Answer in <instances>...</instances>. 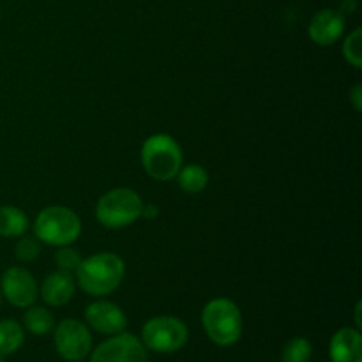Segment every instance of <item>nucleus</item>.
Returning <instances> with one entry per match:
<instances>
[{
	"label": "nucleus",
	"instance_id": "nucleus-21",
	"mask_svg": "<svg viewBox=\"0 0 362 362\" xmlns=\"http://www.w3.org/2000/svg\"><path fill=\"white\" fill-rule=\"evenodd\" d=\"M39 253H41V247H39L37 240L30 239V237L20 239L14 247V255L20 262H34L39 257Z\"/></svg>",
	"mask_w": 362,
	"mask_h": 362
},
{
	"label": "nucleus",
	"instance_id": "nucleus-23",
	"mask_svg": "<svg viewBox=\"0 0 362 362\" xmlns=\"http://www.w3.org/2000/svg\"><path fill=\"white\" fill-rule=\"evenodd\" d=\"M159 216V209L156 205H144V211H141V218L145 219H156Z\"/></svg>",
	"mask_w": 362,
	"mask_h": 362
},
{
	"label": "nucleus",
	"instance_id": "nucleus-17",
	"mask_svg": "<svg viewBox=\"0 0 362 362\" xmlns=\"http://www.w3.org/2000/svg\"><path fill=\"white\" fill-rule=\"evenodd\" d=\"M25 332L18 322L2 320L0 322V356H11L23 345Z\"/></svg>",
	"mask_w": 362,
	"mask_h": 362
},
{
	"label": "nucleus",
	"instance_id": "nucleus-19",
	"mask_svg": "<svg viewBox=\"0 0 362 362\" xmlns=\"http://www.w3.org/2000/svg\"><path fill=\"white\" fill-rule=\"evenodd\" d=\"M343 57L346 62L356 69L362 67V30L356 28L346 35L345 42H343Z\"/></svg>",
	"mask_w": 362,
	"mask_h": 362
},
{
	"label": "nucleus",
	"instance_id": "nucleus-8",
	"mask_svg": "<svg viewBox=\"0 0 362 362\" xmlns=\"http://www.w3.org/2000/svg\"><path fill=\"white\" fill-rule=\"evenodd\" d=\"M90 362H148V357L147 349L136 336L119 332L94 350Z\"/></svg>",
	"mask_w": 362,
	"mask_h": 362
},
{
	"label": "nucleus",
	"instance_id": "nucleus-4",
	"mask_svg": "<svg viewBox=\"0 0 362 362\" xmlns=\"http://www.w3.org/2000/svg\"><path fill=\"white\" fill-rule=\"evenodd\" d=\"M34 232L41 243L49 246H71L81 233V221L74 211L64 205L42 209L34 221Z\"/></svg>",
	"mask_w": 362,
	"mask_h": 362
},
{
	"label": "nucleus",
	"instance_id": "nucleus-12",
	"mask_svg": "<svg viewBox=\"0 0 362 362\" xmlns=\"http://www.w3.org/2000/svg\"><path fill=\"white\" fill-rule=\"evenodd\" d=\"M74 290H76V279H74V276L71 272L60 271L59 269L57 272H52L49 276H46L39 293H41L42 300L48 306L60 308L73 299Z\"/></svg>",
	"mask_w": 362,
	"mask_h": 362
},
{
	"label": "nucleus",
	"instance_id": "nucleus-10",
	"mask_svg": "<svg viewBox=\"0 0 362 362\" xmlns=\"http://www.w3.org/2000/svg\"><path fill=\"white\" fill-rule=\"evenodd\" d=\"M85 320L94 331L106 336H115L127 327V317L115 303L98 300L88 304L85 310Z\"/></svg>",
	"mask_w": 362,
	"mask_h": 362
},
{
	"label": "nucleus",
	"instance_id": "nucleus-18",
	"mask_svg": "<svg viewBox=\"0 0 362 362\" xmlns=\"http://www.w3.org/2000/svg\"><path fill=\"white\" fill-rule=\"evenodd\" d=\"M313 346L306 338H293L285 345L281 354L283 362H310Z\"/></svg>",
	"mask_w": 362,
	"mask_h": 362
},
{
	"label": "nucleus",
	"instance_id": "nucleus-14",
	"mask_svg": "<svg viewBox=\"0 0 362 362\" xmlns=\"http://www.w3.org/2000/svg\"><path fill=\"white\" fill-rule=\"evenodd\" d=\"M28 230V218L14 205H0V237H21Z\"/></svg>",
	"mask_w": 362,
	"mask_h": 362
},
{
	"label": "nucleus",
	"instance_id": "nucleus-3",
	"mask_svg": "<svg viewBox=\"0 0 362 362\" xmlns=\"http://www.w3.org/2000/svg\"><path fill=\"white\" fill-rule=\"evenodd\" d=\"M202 325L212 343L232 346L243 334V315L233 300L218 297L205 304L202 311Z\"/></svg>",
	"mask_w": 362,
	"mask_h": 362
},
{
	"label": "nucleus",
	"instance_id": "nucleus-1",
	"mask_svg": "<svg viewBox=\"0 0 362 362\" xmlns=\"http://www.w3.org/2000/svg\"><path fill=\"white\" fill-rule=\"evenodd\" d=\"M126 276V264L115 253H98L81 260L74 272L76 285L92 297H105L115 292Z\"/></svg>",
	"mask_w": 362,
	"mask_h": 362
},
{
	"label": "nucleus",
	"instance_id": "nucleus-16",
	"mask_svg": "<svg viewBox=\"0 0 362 362\" xmlns=\"http://www.w3.org/2000/svg\"><path fill=\"white\" fill-rule=\"evenodd\" d=\"M177 182L180 189L189 194L202 193L209 184V173L204 166L200 165H187L182 166L177 173Z\"/></svg>",
	"mask_w": 362,
	"mask_h": 362
},
{
	"label": "nucleus",
	"instance_id": "nucleus-20",
	"mask_svg": "<svg viewBox=\"0 0 362 362\" xmlns=\"http://www.w3.org/2000/svg\"><path fill=\"white\" fill-rule=\"evenodd\" d=\"M81 260H83V258L80 257V253L69 246L59 247V251L55 253V262H57V265H59L60 271L71 272V274H74V272H76L78 265L81 264Z\"/></svg>",
	"mask_w": 362,
	"mask_h": 362
},
{
	"label": "nucleus",
	"instance_id": "nucleus-6",
	"mask_svg": "<svg viewBox=\"0 0 362 362\" xmlns=\"http://www.w3.org/2000/svg\"><path fill=\"white\" fill-rule=\"evenodd\" d=\"M186 324L175 317H154L141 329V343L156 354H172L187 343Z\"/></svg>",
	"mask_w": 362,
	"mask_h": 362
},
{
	"label": "nucleus",
	"instance_id": "nucleus-2",
	"mask_svg": "<svg viewBox=\"0 0 362 362\" xmlns=\"http://www.w3.org/2000/svg\"><path fill=\"white\" fill-rule=\"evenodd\" d=\"M182 148L170 134H152L141 145L144 170L147 172V175L159 182L175 179L179 170L182 168Z\"/></svg>",
	"mask_w": 362,
	"mask_h": 362
},
{
	"label": "nucleus",
	"instance_id": "nucleus-5",
	"mask_svg": "<svg viewBox=\"0 0 362 362\" xmlns=\"http://www.w3.org/2000/svg\"><path fill=\"white\" fill-rule=\"evenodd\" d=\"M144 205V200L134 189L115 187L99 198L95 205V218L105 228H126L141 218Z\"/></svg>",
	"mask_w": 362,
	"mask_h": 362
},
{
	"label": "nucleus",
	"instance_id": "nucleus-24",
	"mask_svg": "<svg viewBox=\"0 0 362 362\" xmlns=\"http://www.w3.org/2000/svg\"><path fill=\"white\" fill-rule=\"evenodd\" d=\"M361 310H362V303L359 300V303L356 304V325H357V329H361V325H362V322H361Z\"/></svg>",
	"mask_w": 362,
	"mask_h": 362
},
{
	"label": "nucleus",
	"instance_id": "nucleus-7",
	"mask_svg": "<svg viewBox=\"0 0 362 362\" xmlns=\"http://www.w3.org/2000/svg\"><path fill=\"white\" fill-rule=\"evenodd\" d=\"M55 349L62 359L80 362L90 354L92 336L85 324L74 318H66L55 327Z\"/></svg>",
	"mask_w": 362,
	"mask_h": 362
},
{
	"label": "nucleus",
	"instance_id": "nucleus-22",
	"mask_svg": "<svg viewBox=\"0 0 362 362\" xmlns=\"http://www.w3.org/2000/svg\"><path fill=\"white\" fill-rule=\"evenodd\" d=\"M350 101H352L354 108L357 110V112H361L362 110V85L357 83L354 85L352 90H350Z\"/></svg>",
	"mask_w": 362,
	"mask_h": 362
},
{
	"label": "nucleus",
	"instance_id": "nucleus-13",
	"mask_svg": "<svg viewBox=\"0 0 362 362\" xmlns=\"http://www.w3.org/2000/svg\"><path fill=\"white\" fill-rule=\"evenodd\" d=\"M331 362H362V336L359 329H339L329 345Z\"/></svg>",
	"mask_w": 362,
	"mask_h": 362
},
{
	"label": "nucleus",
	"instance_id": "nucleus-15",
	"mask_svg": "<svg viewBox=\"0 0 362 362\" xmlns=\"http://www.w3.org/2000/svg\"><path fill=\"white\" fill-rule=\"evenodd\" d=\"M23 325L28 332L35 336H46L55 327V317L49 310L42 306H28L23 315Z\"/></svg>",
	"mask_w": 362,
	"mask_h": 362
},
{
	"label": "nucleus",
	"instance_id": "nucleus-9",
	"mask_svg": "<svg viewBox=\"0 0 362 362\" xmlns=\"http://www.w3.org/2000/svg\"><path fill=\"white\" fill-rule=\"evenodd\" d=\"M2 293L14 308H28L37 299V283L23 267H11L2 276Z\"/></svg>",
	"mask_w": 362,
	"mask_h": 362
},
{
	"label": "nucleus",
	"instance_id": "nucleus-11",
	"mask_svg": "<svg viewBox=\"0 0 362 362\" xmlns=\"http://www.w3.org/2000/svg\"><path fill=\"white\" fill-rule=\"evenodd\" d=\"M345 32V14L336 9H322L311 18L308 34L318 46H331Z\"/></svg>",
	"mask_w": 362,
	"mask_h": 362
},
{
	"label": "nucleus",
	"instance_id": "nucleus-25",
	"mask_svg": "<svg viewBox=\"0 0 362 362\" xmlns=\"http://www.w3.org/2000/svg\"><path fill=\"white\" fill-rule=\"evenodd\" d=\"M0 304H2V293H0Z\"/></svg>",
	"mask_w": 362,
	"mask_h": 362
}]
</instances>
